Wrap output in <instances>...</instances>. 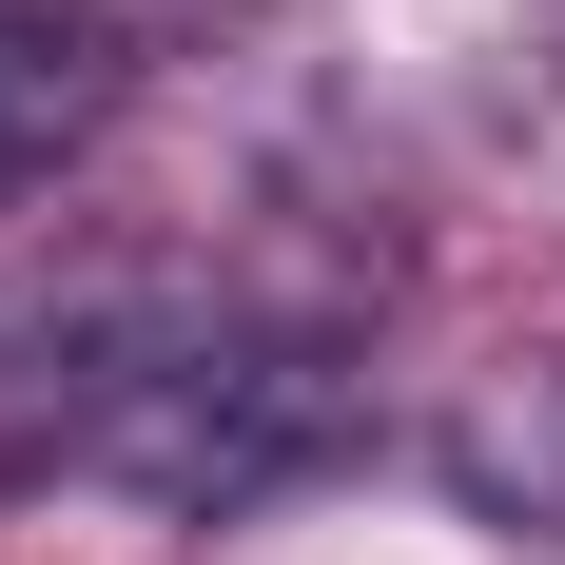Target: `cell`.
Segmentation results:
<instances>
[{
    "instance_id": "6da1fadb",
    "label": "cell",
    "mask_w": 565,
    "mask_h": 565,
    "mask_svg": "<svg viewBox=\"0 0 565 565\" xmlns=\"http://www.w3.org/2000/svg\"><path fill=\"white\" fill-rule=\"evenodd\" d=\"M332 449H351V371L312 332H254L234 292H195V312L78 409L58 468H78V488H137V508H175V526H234V508H274V488H312Z\"/></svg>"
},
{
    "instance_id": "7a4b0ae2",
    "label": "cell",
    "mask_w": 565,
    "mask_h": 565,
    "mask_svg": "<svg viewBox=\"0 0 565 565\" xmlns=\"http://www.w3.org/2000/svg\"><path fill=\"white\" fill-rule=\"evenodd\" d=\"M449 468L508 526H565V351H526V371H488V391L449 409Z\"/></svg>"
},
{
    "instance_id": "3957f363",
    "label": "cell",
    "mask_w": 565,
    "mask_h": 565,
    "mask_svg": "<svg viewBox=\"0 0 565 565\" xmlns=\"http://www.w3.org/2000/svg\"><path fill=\"white\" fill-rule=\"evenodd\" d=\"M58 137H78V78H58V58L0 20V195H40V175H58Z\"/></svg>"
},
{
    "instance_id": "277c9868",
    "label": "cell",
    "mask_w": 565,
    "mask_h": 565,
    "mask_svg": "<svg viewBox=\"0 0 565 565\" xmlns=\"http://www.w3.org/2000/svg\"><path fill=\"white\" fill-rule=\"evenodd\" d=\"M0 20H20V0H0Z\"/></svg>"
}]
</instances>
